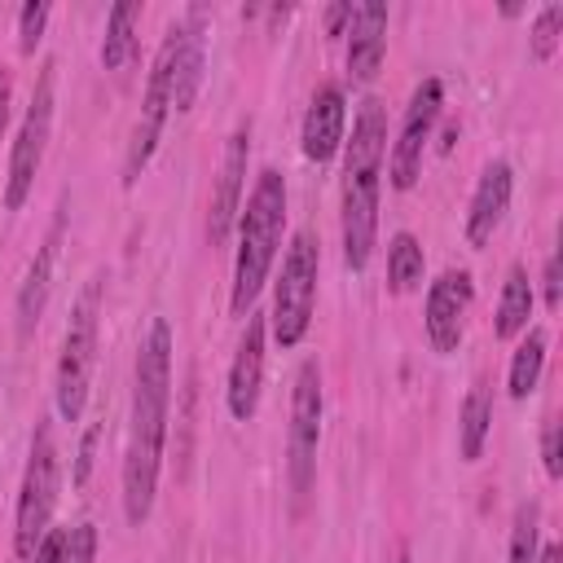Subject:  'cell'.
Here are the masks:
<instances>
[{
    "label": "cell",
    "instance_id": "obj_29",
    "mask_svg": "<svg viewBox=\"0 0 563 563\" xmlns=\"http://www.w3.org/2000/svg\"><path fill=\"white\" fill-rule=\"evenodd\" d=\"M541 466L550 479L563 475V449H559V422L554 418H545V427H541Z\"/></svg>",
    "mask_w": 563,
    "mask_h": 563
},
{
    "label": "cell",
    "instance_id": "obj_23",
    "mask_svg": "<svg viewBox=\"0 0 563 563\" xmlns=\"http://www.w3.org/2000/svg\"><path fill=\"white\" fill-rule=\"evenodd\" d=\"M427 277V251L409 229H396L387 242V290L391 295H409L418 290Z\"/></svg>",
    "mask_w": 563,
    "mask_h": 563
},
{
    "label": "cell",
    "instance_id": "obj_6",
    "mask_svg": "<svg viewBox=\"0 0 563 563\" xmlns=\"http://www.w3.org/2000/svg\"><path fill=\"white\" fill-rule=\"evenodd\" d=\"M57 488H62L57 440H53V422L40 418V422H35V435H31V453H26L22 488H18V510H13V554H18L22 563L35 554V545H40L44 532L53 528Z\"/></svg>",
    "mask_w": 563,
    "mask_h": 563
},
{
    "label": "cell",
    "instance_id": "obj_33",
    "mask_svg": "<svg viewBox=\"0 0 563 563\" xmlns=\"http://www.w3.org/2000/svg\"><path fill=\"white\" fill-rule=\"evenodd\" d=\"M347 22H352V4H347V0L325 9V35H343V31H347Z\"/></svg>",
    "mask_w": 563,
    "mask_h": 563
},
{
    "label": "cell",
    "instance_id": "obj_32",
    "mask_svg": "<svg viewBox=\"0 0 563 563\" xmlns=\"http://www.w3.org/2000/svg\"><path fill=\"white\" fill-rule=\"evenodd\" d=\"M9 110H13V70L0 66V141H4V128H9Z\"/></svg>",
    "mask_w": 563,
    "mask_h": 563
},
{
    "label": "cell",
    "instance_id": "obj_31",
    "mask_svg": "<svg viewBox=\"0 0 563 563\" xmlns=\"http://www.w3.org/2000/svg\"><path fill=\"white\" fill-rule=\"evenodd\" d=\"M541 299H545V308L554 312L559 308V299H563V282H559V251H550L545 255V273H541Z\"/></svg>",
    "mask_w": 563,
    "mask_h": 563
},
{
    "label": "cell",
    "instance_id": "obj_26",
    "mask_svg": "<svg viewBox=\"0 0 563 563\" xmlns=\"http://www.w3.org/2000/svg\"><path fill=\"white\" fill-rule=\"evenodd\" d=\"M48 18H53V4H48V0H26V4L18 9V53H22V57H35Z\"/></svg>",
    "mask_w": 563,
    "mask_h": 563
},
{
    "label": "cell",
    "instance_id": "obj_11",
    "mask_svg": "<svg viewBox=\"0 0 563 563\" xmlns=\"http://www.w3.org/2000/svg\"><path fill=\"white\" fill-rule=\"evenodd\" d=\"M246 163H251V119L229 132L220 167H216V189L207 202V242L211 246H224L233 238V224H238V211L246 198Z\"/></svg>",
    "mask_w": 563,
    "mask_h": 563
},
{
    "label": "cell",
    "instance_id": "obj_25",
    "mask_svg": "<svg viewBox=\"0 0 563 563\" xmlns=\"http://www.w3.org/2000/svg\"><path fill=\"white\" fill-rule=\"evenodd\" d=\"M559 44H563V4L550 0V4H541V9L532 13L528 53H532V62H550V57L559 53Z\"/></svg>",
    "mask_w": 563,
    "mask_h": 563
},
{
    "label": "cell",
    "instance_id": "obj_24",
    "mask_svg": "<svg viewBox=\"0 0 563 563\" xmlns=\"http://www.w3.org/2000/svg\"><path fill=\"white\" fill-rule=\"evenodd\" d=\"M537 554H541V506L537 501H523L515 510V523H510L506 563H537Z\"/></svg>",
    "mask_w": 563,
    "mask_h": 563
},
{
    "label": "cell",
    "instance_id": "obj_20",
    "mask_svg": "<svg viewBox=\"0 0 563 563\" xmlns=\"http://www.w3.org/2000/svg\"><path fill=\"white\" fill-rule=\"evenodd\" d=\"M488 431H493V387L479 378L466 391L462 409H457V453H462V462H479L484 457Z\"/></svg>",
    "mask_w": 563,
    "mask_h": 563
},
{
    "label": "cell",
    "instance_id": "obj_10",
    "mask_svg": "<svg viewBox=\"0 0 563 563\" xmlns=\"http://www.w3.org/2000/svg\"><path fill=\"white\" fill-rule=\"evenodd\" d=\"M167 114H172V35H163V44L154 53L150 84H145V97H141V114H136L128 150H123V189H132L141 180V172L150 167V158L163 141Z\"/></svg>",
    "mask_w": 563,
    "mask_h": 563
},
{
    "label": "cell",
    "instance_id": "obj_12",
    "mask_svg": "<svg viewBox=\"0 0 563 563\" xmlns=\"http://www.w3.org/2000/svg\"><path fill=\"white\" fill-rule=\"evenodd\" d=\"M471 303H475V277H471V268H444V273L427 286V299H422V330H427V339H431V347H435L440 356H449V352L462 347Z\"/></svg>",
    "mask_w": 563,
    "mask_h": 563
},
{
    "label": "cell",
    "instance_id": "obj_7",
    "mask_svg": "<svg viewBox=\"0 0 563 563\" xmlns=\"http://www.w3.org/2000/svg\"><path fill=\"white\" fill-rule=\"evenodd\" d=\"M53 110H57V62L48 57L40 66V75H35L26 114H22L18 136H13V150H9L4 211H22L26 198H31V189H35V176H40V163H44V150H48V132H53Z\"/></svg>",
    "mask_w": 563,
    "mask_h": 563
},
{
    "label": "cell",
    "instance_id": "obj_4",
    "mask_svg": "<svg viewBox=\"0 0 563 563\" xmlns=\"http://www.w3.org/2000/svg\"><path fill=\"white\" fill-rule=\"evenodd\" d=\"M97 325H101V277H92L79 299L70 303V321L62 334L57 352V374H53V405L62 422H79L88 405V383L97 365Z\"/></svg>",
    "mask_w": 563,
    "mask_h": 563
},
{
    "label": "cell",
    "instance_id": "obj_16",
    "mask_svg": "<svg viewBox=\"0 0 563 563\" xmlns=\"http://www.w3.org/2000/svg\"><path fill=\"white\" fill-rule=\"evenodd\" d=\"M510 194H515V172L506 158L484 163L475 189H471V207H466V242L475 251H484L493 242V233L501 229L506 211H510Z\"/></svg>",
    "mask_w": 563,
    "mask_h": 563
},
{
    "label": "cell",
    "instance_id": "obj_1",
    "mask_svg": "<svg viewBox=\"0 0 563 563\" xmlns=\"http://www.w3.org/2000/svg\"><path fill=\"white\" fill-rule=\"evenodd\" d=\"M172 325L154 317L136 343L132 365V413H128V449H123V519L141 528L158 497V471L167 449L172 418Z\"/></svg>",
    "mask_w": 563,
    "mask_h": 563
},
{
    "label": "cell",
    "instance_id": "obj_9",
    "mask_svg": "<svg viewBox=\"0 0 563 563\" xmlns=\"http://www.w3.org/2000/svg\"><path fill=\"white\" fill-rule=\"evenodd\" d=\"M440 110H444V84L435 75H427L413 88V97H409V106L400 114V132H396V141L387 150V185L396 194H405V189L418 185L422 154H427V141H431V132L440 123Z\"/></svg>",
    "mask_w": 563,
    "mask_h": 563
},
{
    "label": "cell",
    "instance_id": "obj_2",
    "mask_svg": "<svg viewBox=\"0 0 563 563\" xmlns=\"http://www.w3.org/2000/svg\"><path fill=\"white\" fill-rule=\"evenodd\" d=\"M387 163V106L365 97L352 114V136H343V198H339V233L343 264L361 273L378 246V194Z\"/></svg>",
    "mask_w": 563,
    "mask_h": 563
},
{
    "label": "cell",
    "instance_id": "obj_27",
    "mask_svg": "<svg viewBox=\"0 0 563 563\" xmlns=\"http://www.w3.org/2000/svg\"><path fill=\"white\" fill-rule=\"evenodd\" d=\"M97 440H101V422H88L84 435H79V449H75V462H70V484L84 488L92 466H97Z\"/></svg>",
    "mask_w": 563,
    "mask_h": 563
},
{
    "label": "cell",
    "instance_id": "obj_34",
    "mask_svg": "<svg viewBox=\"0 0 563 563\" xmlns=\"http://www.w3.org/2000/svg\"><path fill=\"white\" fill-rule=\"evenodd\" d=\"M537 563H563V550H559L554 541H545V545H541V554H537Z\"/></svg>",
    "mask_w": 563,
    "mask_h": 563
},
{
    "label": "cell",
    "instance_id": "obj_21",
    "mask_svg": "<svg viewBox=\"0 0 563 563\" xmlns=\"http://www.w3.org/2000/svg\"><path fill=\"white\" fill-rule=\"evenodd\" d=\"M136 26H141V4L136 0H119L106 13V35H101V48H97L106 70H123L136 57Z\"/></svg>",
    "mask_w": 563,
    "mask_h": 563
},
{
    "label": "cell",
    "instance_id": "obj_15",
    "mask_svg": "<svg viewBox=\"0 0 563 563\" xmlns=\"http://www.w3.org/2000/svg\"><path fill=\"white\" fill-rule=\"evenodd\" d=\"M343 136H347V97L339 84H321L303 110V123H299V150L308 163H330L339 150H343Z\"/></svg>",
    "mask_w": 563,
    "mask_h": 563
},
{
    "label": "cell",
    "instance_id": "obj_28",
    "mask_svg": "<svg viewBox=\"0 0 563 563\" xmlns=\"http://www.w3.org/2000/svg\"><path fill=\"white\" fill-rule=\"evenodd\" d=\"M66 563H97V528L92 523L66 528Z\"/></svg>",
    "mask_w": 563,
    "mask_h": 563
},
{
    "label": "cell",
    "instance_id": "obj_8",
    "mask_svg": "<svg viewBox=\"0 0 563 563\" xmlns=\"http://www.w3.org/2000/svg\"><path fill=\"white\" fill-rule=\"evenodd\" d=\"M321 418H325V387H321V365L308 356L295 369V391H290V427H286V475L295 506L308 501L317 484V449H321Z\"/></svg>",
    "mask_w": 563,
    "mask_h": 563
},
{
    "label": "cell",
    "instance_id": "obj_3",
    "mask_svg": "<svg viewBox=\"0 0 563 563\" xmlns=\"http://www.w3.org/2000/svg\"><path fill=\"white\" fill-rule=\"evenodd\" d=\"M238 246H233V286H229V308L233 317H246L277 264L282 238H286V176L277 167H260L255 185L242 198L238 211Z\"/></svg>",
    "mask_w": 563,
    "mask_h": 563
},
{
    "label": "cell",
    "instance_id": "obj_14",
    "mask_svg": "<svg viewBox=\"0 0 563 563\" xmlns=\"http://www.w3.org/2000/svg\"><path fill=\"white\" fill-rule=\"evenodd\" d=\"M207 4H189L172 26V110H189L198 101L202 88V70H207Z\"/></svg>",
    "mask_w": 563,
    "mask_h": 563
},
{
    "label": "cell",
    "instance_id": "obj_19",
    "mask_svg": "<svg viewBox=\"0 0 563 563\" xmlns=\"http://www.w3.org/2000/svg\"><path fill=\"white\" fill-rule=\"evenodd\" d=\"M537 308V290H532V277L523 264H510L506 268V282H501V295H497V317H493V334L497 339H519L528 330V317Z\"/></svg>",
    "mask_w": 563,
    "mask_h": 563
},
{
    "label": "cell",
    "instance_id": "obj_18",
    "mask_svg": "<svg viewBox=\"0 0 563 563\" xmlns=\"http://www.w3.org/2000/svg\"><path fill=\"white\" fill-rule=\"evenodd\" d=\"M62 211H66V202L57 207V220L48 224L44 242L35 246V255H31V264H26V277H22V286H18V299H13V317H18V334H22V339L40 325V317H44V308H48V295H53V268H57L62 220H66Z\"/></svg>",
    "mask_w": 563,
    "mask_h": 563
},
{
    "label": "cell",
    "instance_id": "obj_13",
    "mask_svg": "<svg viewBox=\"0 0 563 563\" xmlns=\"http://www.w3.org/2000/svg\"><path fill=\"white\" fill-rule=\"evenodd\" d=\"M242 339L238 352L229 361V378H224V409L233 422H251L260 409V391H264V356H268V321L264 312H246L242 317Z\"/></svg>",
    "mask_w": 563,
    "mask_h": 563
},
{
    "label": "cell",
    "instance_id": "obj_17",
    "mask_svg": "<svg viewBox=\"0 0 563 563\" xmlns=\"http://www.w3.org/2000/svg\"><path fill=\"white\" fill-rule=\"evenodd\" d=\"M387 4L383 0H365V4H352V22H347V79L356 88L374 84L383 57H387Z\"/></svg>",
    "mask_w": 563,
    "mask_h": 563
},
{
    "label": "cell",
    "instance_id": "obj_22",
    "mask_svg": "<svg viewBox=\"0 0 563 563\" xmlns=\"http://www.w3.org/2000/svg\"><path fill=\"white\" fill-rule=\"evenodd\" d=\"M541 369H545V330L541 325H528L510 352V369H506V391L510 400H528L541 383Z\"/></svg>",
    "mask_w": 563,
    "mask_h": 563
},
{
    "label": "cell",
    "instance_id": "obj_5",
    "mask_svg": "<svg viewBox=\"0 0 563 563\" xmlns=\"http://www.w3.org/2000/svg\"><path fill=\"white\" fill-rule=\"evenodd\" d=\"M317 282H321V246L317 238L303 229L290 238L286 255H282V273L273 282V308H268V339L277 347H299L308 325H312V308H317Z\"/></svg>",
    "mask_w": 563,
    "mask_h": 563
},
{
    "label": "cell",
    "instance_id": "obj_30",
    "mask_svg": "<svg viewBox=\"0 0 563 563\" xmlns=\"http://www.w3.org/2000/svg\"><path fill=\"white\" fill-rule=\"evenodd\" d=\"M26 563H66V528H48Z\"/></svg>",
    "mask_w": 563,
    "mask_h": 563
}]
</instances>
